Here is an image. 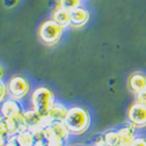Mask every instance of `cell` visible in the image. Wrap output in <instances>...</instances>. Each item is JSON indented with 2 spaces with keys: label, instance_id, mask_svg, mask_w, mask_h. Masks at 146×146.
Segmentation results:
<instances>
[{
  "label": "cell",
  "instance_id": "14",
  "mask_svg": "<svg viewBox=\"0 0 146 146\" xmlns=\"http://www.w3.org/2000/svg\"><path fill=\"white\" fill-rule=\"evenodd\" d=\"M104 143L108 146H120L119 144V135L117 130H110L104 133V136L102 137Z\"/></svg>",
  "mask_w": 146,
  "mask_h": 146
},
{
  "label": "cell",
  "instance_id": "3",
  "mask_svg": "<svg viewBox=\"0 0 146 146\" xmlns=\"http://www.w3.org/2000/svg\"><path fill=\"white\" fill-rule=\"evenodd\" d=\"M64 29H66L64 27L58 25L53 19H48L44 20L40 25L38 35L41 42L44 43L46 46H55L62 39Z\"/></svg>",
  "mask_w": 146,
  "mask_h": 146
},
{
  "label": "cell",
  "instance_id": "4",
  "mask_svg": "<svg viewBox=\"0 0 146 146\" xmlns=\"http://www.w3.org/2000/svg\"><path fill=\"white\" fill-rule=\"evenodd\" d=\"M31 90V83L25 75H13L7 82V91L12 98L22 100Z\"/></svg>",
  "mask_w": 146,
  "mask_h": 146
},
{
  "label": "cell",
  "instance_id": "15",
  "mask_svg": "<svg viewBox=\"0 0 146 146\" xmlns=\"http://www.w3.org/2000/svg\"><path fill=\"white\" fill-rule=\"evenodd\" d=\"M12 135H11L9 127L7 125V121H6V119L1 115H0V140L6 141Z\"/></svg>",
  "mask_w": 146,
  "mask_h": 146
},
{
  "label": "cell",
  "instance_id": "6",
  "mask_svg": "<svg viewBox=\"0 0 146 146\" xmlns=\"http://www.w3.org/2000/svg\"><path fill=\"white\" fill-rule=\"evenodd\" d=\"M23 112L22 106L19 102V100L15 98H6L1 104H0V115L4 118H12L19 116Z\"/></svg>",
  "mask_w": 146,
  "mask_h": 146
},
{
  "label": "cell",
  "instance_id": "12",
  "mask_svg": "<svg viewBox=\"0 0 146 146\" xmlns=\"http://www.w3.org/2000/svg\"><path fill=\"white\" fill-rule=\"evenodd\" d=\"M67 112H68V108H66L64 104L54 102L49 110V113H48L47 124H49V121H63L67 116Z\"/></svg>",
  "mask_w": 146,
  "mask_h": 146
},
{
  "label": "cell",
  "instance_id": "18",
  "mask_svg": "<svg viewBox=\"0 0 146 146\" xmlns=\"http://www.w3.org/2000/svg\"><path fill=\"white\" fill-rule=\"evenodd\" d=\"M136 102L146 105V88L136 94Z\"/></svg>",
  "mask_w": 146,
  "mask_h": 146
},
{
  "label": "cell",
  "instance_id": "17",
  "mask_svg": "<svg viewBox=\"0 0 146 146\" xmlns=\"http://www.w3.org/2000/svg\"><path fill=\"white\" fill-rule=\"evenodd\" d=\"M8 95L7 91V83L4 82V80H0V104H1Z\"/></svg>",
  "mask_w": 146,
  "mask_h": 146
},
{
  "label": "cell",
  "instance_id": "11",
  "mask_svg": "<svg viewBox=\"0 0 146 146\" xmlns=\"http://www.w3.org/2000/svg\"><path fill=\"white\" fill-rule=\"evenodd\" d=\"M70 15H71L70 9H67L64 7H61V6L56 5V7L53 9L52 19L55 22H57L58 25L67 28L70 26Z\"/></svg>",
  "mask_w": 146,
  "mask_h": 146
},
{
  "label": "cell",
  "instance_id": "21",
  "mask_svg": "<svg viewBox=\"0 0 146 146\" xmlns=\"http://www.w3.org/2000/svg\"><path fill=\"white\" fill-rule=\"evenodd\" d=\"M94 146H108L105 143H104V140H103V138H101V139H98L96 143H95V145Z\"/></svg>",
  "mask_w": 146,
  "mask_h": 146
},
{
  "label": "cell",
  "instance_id": "1",
  "mask_svg": "<svg viewBox=\"0 0 146 146\" xmlns=\"http://www.w3.org/2000/svg\"><path fill=\"white\" fill-rule=\"evenodd\" d=\"M70 135L80 136L84 133L90 126L91 117L90 112L84 106L75 105L68 109L67 116L63 120Z\"/></svg>",
  "mask_w": 146,
  "mask_h": 146
},
{
  "label": "cell",
  "instance_id": "8",
  "mask_svg": "<svg viewBox=\"0 0 146 146\" xmlns=\"http://www.w3.org/2000/svg\"><path fill=\"white\" fill-rule=\"evenodd\" d=\"M22 116H23V120H25L27 129L31 130L32 132L41 130L46 125V120L42 119L40 117V115L36 112L34 109H32V110L23 111L22 112Z\"/></svg>",
  "mask_w": 146,
  "mask_h": 146
},
{
  "label": "cell",
  "instance_id": "22",
  "mask_svg": "<svg viewBox=\"0 0 146 146\" xmlns=\"http://www.w3.org/2000/svg\"><path fill=\"white\" fill-rule=\"evenodd\" d=\"M4 76H5V68L1 63H0V80H3Z\"/></svg>",
  "mask_w": 146,
  "mask_h": 146
},
{
  "label": "cell",
  "instance_id": "13",
  "mask_svg": "<svg viewBox=\"0 0 146 146\" xmlns=\"http://www.w3.org/2000/svg\"><path fill=\"white\" fill-rule=\"evenodd\" d=\"M15 139H17V143L19 146H34V144H35L34 133L28 129L17 133Z\"/></svg>",
  "mask_w": 146,
  "mask_h": 146
},
{
  "label": "cell",
  "instance_id": "7",
  "mask_svg": "<svg viewBox=\"0 0 146 146\" xmlns=\"http://www.w3.org/2000/svg\"><path fill=\"white\" fill-rule=\"evenodd\" d=\"M71 15H70V26L74 28H81L84 27L90 20V13L89 11L83 7L82 5L71 9Z\"/></svg>",
  "mask_w": 146,
  "mask_h": 146
},
{
  "label": "cell",
  "instance_id": "9",
  "mask_svg": "<svg viewBox=\"0 0 146 146\" xmlns=\"http://www.w3.org/2000/svg\"><path fill=\"white\" fill-rule=\"evenodd\" d=\"M129 88L132 92H139L140 90L146 88V74L141 71H135L129 76L127 80Z\"/></svg>",
  "mask_w": 146,
  "mask_h": 146
},
{
  "label": "cell",
  "instance_id": "19",
  "mask_svg": "<svg viewBox=\"0 0 146 146\" xmlns=\"http://www.w3.org/2000/svg\"><path fill=\"white\" fill-rule=\"evenodd\" d=\"M130 146H146V137H135Z\"/></svg>",
  "mask_w": 146,
  "mask_h": 146
},
{
  "label": "cell",
  "instance_id": "20",
  "mask_svg": "<svg viewBox=\"0 0 146 146\" xmlns=\"http://www.w3.org/2000/svg\"><path fill=\"white\" fill-rule=\"evenodd\" d=\"M19 1L20 0H3L4 6L7 8H13L14 6H17L19 4Z\"/></svg>",
  "mask_w": 146,
  "mask_h": 146
},
{
  "label": "cell",
  "instance_id": "10",
  "mask_svg": "<svg viewBox=\"0 0 146 146\" xmlns=\"http://www.w3.org/2000/svg\"><path fill=\"white\" fill-rule=\"evenodd\" d=\"M136 130L137 127L131 124L129 121V124L121 126L120 129H118V135H119V144L120 146H130V144L132 143V140L136 137Z\"/></svg>",
  "mask_w": 146,
  "mask_h": 146
},
{
  "label": "cell",
  "instance_id": "23",
  "mask_svg": "<svg viewBox=\"0 0 146 146\" xmlns=\"http://www.w3.org/2000/svg\"><path fill=\"white\" fill-rule=\"evenodd\" d=\"M76 146H84V145H76Z\"/></svg>",
  "mask_w": 146,
  "mask_h": 146
},
{
  "label": "cell",
  "instance_id": "16",
  "mask_svg": "<svg viewBox=\"0 0 146 146\" xmlns=\"http://www.w3.org/2000/svg\"><path fill=\"white\" fill-rule=\"evenodd\" d=\"M57 5L67 9H74L82 5V0H57Z\"/></svg>",
  "mask_w": 146,
  "mask_h": 146
},
{
  "label": "cell",
  "instance_id": "5",
  "mask_svg": "<svg viewBox=\"0 0 146 146\" xmlns=\"http://www.w3.org/2000/svg\"><path fill=\"white\" fill-rule=\"evenodd\" d=\"M127 118L137 129L146 127V105L135 101L127 110Z\"/></svg>",
  "mask_w": 146,
  "mask_h": 146
},
{
  "label": "cell",
  "instance_id": "2",
  "mask_svg": "<svg viewBox=\"0 0 146 146\" xmlns=\"http://www.w3.org/2000/svg\"><path fill=\"white\" fill-rule=\"evenodd\" d=\"M55 102V95L53 90L48 87L41 86L35 88L34 91L32 92V105L33 109L40 115L42 119L46 120V125H47V118L48 113L52 105Z\"/></svg>",
  "mask_w": 146,
  "mask_h": 146
}]
</instances>
